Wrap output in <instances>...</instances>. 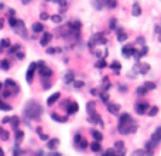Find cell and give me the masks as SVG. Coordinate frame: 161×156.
I'll return each mask as SVG.
<instances>
[{"label": "cell", "mask_w": 161, "mask_h": 156, "mask_svg": "<svg viewBox=\"0 0 161 156\" xmlns=\"http://www.w3.org/2000/svg\"><path fill=\"white\" fill-rule=\"evenodd\" d=\"M110 68L113 70L115 73L119 74V73H120V70H122V64H120L119 61H113V63L110 64Z\"/></svg>", "instance_id": "obj_26"}, {"label": "cell", "mask_w": 161, "mask_h": 156, "mask_svg": "<svg viewBox=\"0 0 161 156\" xmlns=\"http://www.w3.org/2000/svg\"><path fill=\"white\" fill-rule=\"evenodd\" d=\"M33 31H34V33L44 31V26H42L41 23H34V24H33Z\"/></svg>", "instance_id": "obj_28"}, {"label": "cell", "mask_w": 161, "mask_h": 156, "mask_svg": "<svg viewBox=\"0 0 161 156\" xmlns=\"http://www.w3.org/2000/svg\"><path fill=\"white\" fill-rule=\"evenodd\" d=\"M107 111H109L112 115H119L120 105L119 104H110V102H107Z\"/></svg>", "instance_id": "obj_12"}, {"label": "cell", "mask_w": 161, "mask_h": 156, "mask_svg": "<svg viewBox=\"0 0 161 156\" xmlns=\"http://www.w3.org/2000/svg\"><path fill=\"white\" fill-rule=\"evenodd\" d=\"M117 131H119L122 135H132V133H134L137 131V124H136L134 121H132L130 124H127L126 126H123V128H119Z\"/></svg>", "instance_id": "obj_4"}, {"label": "cell", "mask_w": 161, "mask_h": 156, "mask_svg": "<svg viewBox=\"0 0 161 156\" xmlns=\"http://www.w3.org/2000/svg\"><path fill=\"white\" fill-rule=\"evenodd\" d=\"M14 30H16V33L17 34H20V36H23L24 38H27V30H26V26H24V23L21 21V20H17V24L14 26Z\"/></svg>", "instance_id": "obj_9"}, {"label": "cell", "mask_w": 161, "mask_h": 156, "mask_svg": "<svg viewBox=\"0 0 161 156\" xmlns=\"http://www.w3.org/2000/svg\"><path fill=\"white\" fill-rule=\"evenodd\" d=\"M124 149V142L123 141H117L115 143V151H123Z\"/></svg>", "instance_id": "obj_32"}, {"label": "cell", "mask_w": 161, "mask_h": 156, "mask_svg": "<svg viewBox=\"0 0 161 156\" xmlns=\"http://www.w3.org/2000/svg\"><path fill=\"white\" fill-rule=\"evenodd\" d=\"M110 28L112 30H115L116 28V18H112L110 20Z\"/></svg>", "instance_id": "obj_50"}, {"label": "cell", "mask_w": 161, "mask_h": 156, "mask_svg": "<svg viewBox=\"0 0 161 156\" xmlns=\"http://www.w3.org/2000/svg\"><path fill=\"white\" fill-rule=\"evenodd\" d=\"M0 67H2V70H9L10 68V63L7 60H3L2 63H0Z\"/></svg>", "instance_id": "obj_42"}, {"label": "cell", "mask_w": 161, "mask_h": 156, "mask_svg": "<svg viewBox=\"0 0 161 156\" xmlns=\"http://www.w3.org/2000/svg\"><path fill=\"white\" fill-rule=\"evenodd\" d=\"M0 109H3V111H10V109H11V105H9V104H5L3 101H0Z\"/></svg>", "instance_id": "obj_39"}, {"label": "cell", "mask_w": 161, "mask_h": 156, "mask_svg": "<svg viewBox=\"0 0 161 156\" xmlns=\"http://www.w3.org/2000/svg\"><path fill=\"white\" fill-rule=\"evenodd\" d=\"M58 145H60V139H57V138L48 139V141H47V148H48V149H51V151L57 149V146H58Z\"/></svg>", "instance_id": "obj_14"}, {"label": "cell", "mask_w": 161, "mask_h": 156, "mask_svg": "<svg viewBox=\"0 0 161 156\" xmlns=\"http://www.w3.org/2000/svg\"><path fill=\"white\" fill-rule=\"evenodd\" d=\"M91 133H92L93 139H95L96 142H101L102 139H103V135H102V132H99V131H95V129H92V131H91Z\"/></svg>", "instance_id": "obj_22"}, {"label": "cell", "mask_w": 161, "mask_h": 156, "mask_svg": "<svg viewBox=\"0 0 161 156\" xmlns=\"http://www.w3.org/2000/svg\"><path fill=\"white\" fill-rule=\"evenodd\" d=\"M41 114H42V106L40 104H37L36 101L28 102L27 105H26V108H24V116L28 118V119L38 121Z\"/></svg>", "instance_id": "obj_1"}, {"label": "cell", "mask_w": 161, "mask_h": 156, "mask_svg": "<svg viewBox=\"0 0 161 156\" xmlns=\"http://www.w3.org/2000/svg\"><path fill=\"white\" fill-rule=\"evenodd\" d=\"M9 24L11 26V27H14V26L17 24V20H16L14 17H9Z\"/></svg>", "instance_id": "obj_46"}, {"label": "cell", "mask_w": 161, "mask_h": 156, "mask_svg": "<svg viewBox=\"0 0 161 156\" xmlns=\"http://www.w3.org/2000/svg\"><path fill=\"white\" fill-rule=\"evenodd\" d=\"M102 44H107V38L105 37L103 33H96L93 34L91 41H89V47L93 48V46H102Z\"/></svg>", "instance_id": "obj_3"}, {"label": "cell", "mask_w": 161, "mask_h": 156, "mask_svg": "<svg viewBox=\"0 0 161 156\" xmlns=\"http://www.w3.org/2000/svg\"><path fill=\"white\" fill-rule=\"evenodd\" d=\"M48 54H55V53H61V48H47Z\"/></svg>", "instance_id": "obj_45"}, {"label": "cell", "mask_w": 161, "mask_h": 156, "mask_svg": "<svg viewBox=\"0 0 161 156\" xmlns=\"http://www.w3.org/2000/svg\"><path fill=\"white\" fill-rule=\"evenodd\" d=\"M52 2H57L60 5V13H65L67 11V7H68V3L65 0H52Z\"/></svg>", "instance_id": "obj_19"}, {"label": "cell", "mask_w": 161, "mask_h": 156, "mask_svg": "<svg viewBox=\"0 0 161 156\" xmlns=\"http://www.w3.org/2000/svg\"><path fill=\"white\" fill-rule=\"evenodd\" d=\"M134 155H137V156H146V151H136V152H134Z\"/></svg>", "instance_id": "obj_51"}, {"label": "cell", "mask_w": 161, "mask_h": 156, "mask_svg": "<svg viewBox=\"0 0 161 156\" xmlns=\"http://www.w3.org/2000/svg\"><path fill=\"white\" fill-rule=\"evenodd\" d=\"M30 2H31V0H23V3H24V5H27V3H30Z\"/></svg>", "instance_id": "obj_59"}, {"label": "cell", "mask_w": 161, "mask_h": 156, "mask_svg": "<svg viewBox=\"0 0 161 156\" xmlns=\"http://www.w3.org/2000/svg\"><path fill=\"white\" fill-rule=\"evenodd\" d=\"M10 124H11V126H13L14 129H17L20 125V118L19 116H11V118H10Z\"/></svg>", "instance_id": "obj_25"}, {"label": "cell", "mask_w": 161, "mask_h": 156, "mask_svg": "<svg viewBox=\"0 0 161 156\" xmlns=\"http://www.w3.org/2000/svg\"><path fill=\"white\" fill-rule=\"evenodd\" d=\"M157 112H158V106H151L150 109H148V116H156Z\"/></svg>", "instance_id": "obj_34"}, {"label": "cell", "mask_w": 161, "mask_h": 156, "mask_svg": "<svg viewBox=\"0 0 161 156\" xmlns=\"http://www.w3.org/2000/svg\"><path fill=\"white\" fill-rule=\"evenodd\" d=\"M51 20H52L54 23H61V21H62V17H61V14H55V16H51Z\"/></svg>", "instance_id": "obj_41"}, {"label": "cell", "mask_w": 161, "mask_h": 156, "mask_svg": "<svg viewBox=\"0 0 161 156\" xmlns=\"http://www.w3.org/2000/svg\"><path fill=\"white\" fill-rule=\"evenodd\" d=\"M3 27V23H2V20H0V28Z\"/></svg>", "instance_id": "obj_60"}, {"label": "cell", "mask_w": 161, "mask_h": 156, "mask_svg": "<svg viewBox=\"0 0 161 156\" xmlns=\"http://www.w3.org/2000/svg\"><path fill=\"white\" fill-rule=\"evenodd\" d=\"M64 81L67 84H71V83H74V73L72 71H68V73L65 74V77H64Z\"/></svg>", "instance_id": "obj_24"}, {"label": "cell", "mask_w": 161, "mask_h": 156, "mask_svg": "<svg viewBox=\"0 0 161 156\" xmlns=\"http://www.w3.org/2000/svg\"><path fill=\"white\" fill-rule=\"evenodd\" d=\"M36 68H37V64H36V63H31V64H30V67H28L27 75H26L28 84L33 83V77H34V73H36Z\"/></svg>", "instance_id": "obj_11"}, {"label": "cell", "mask_w": 161, "mask_h": 156, "mask_svg": "<svg viewBox=\"0 0 161 156\" xmlns=\"http://www.w3.org/2000/svg\"><path fill=\"white\" fill-rule=\"evenodd\" d=\"M81 139H82V136H81V135H75V138H74V142H75V145H78L79 142H81Z\"/></svg>", "instance_id": "obj_49"}, {"label": "cell", "mask_w": 161, "mask_h": 156, "mask_svg": "<svg viewBox=\"0 0 161 156\" xmlns=\"http://www.w3.org/2000/svg\"><path fill=\"white\" fill-rule=\"evenodd\" d=\"M101 98H102V101L106 104V102L109 101V95H107V92H105V91L101 92Z\"/></svg>", "instance_id": "obj_43"}, {"label": "cell", "mask_w": 161, "mask_h": 156, "mask_svg": "<svg viewBox=\"0 0 161 156\" xmlns=\"http://www.w3.org/2000/svg\"><path fill=\"white\" fill-rule=\"evenodd\" d=\"M24 138V132L23 131H16V146H19L20 142L23 141Z\"/></svg>", "instance_id": "obj_23"}, {"label": "cell", "mask_w": 161, "mask_h": 156, "mask_svg": "<svg viewBox=\"0 0 161 156\" xmlns=\"http://www.w3.org/2000/svg\"><path fill=\"white\" fill-rule=\"evenodd\" d=\"M91 149H92L93 152H101L102 151V146H101V142H92L91 143Z\"/></svg>", "instance_id": "obj_29"}, {"label": "cell", "mask_w": 161, "mask_h": 156, "mask_svg": "<svg viewBox=\"0 0 161 156\" xmlns=\"http://www.w3.org/2000/svg\"><path fill=\"white\" fill-rule=\"evenodd\" d=\"M79 109V105L76 102H68V105H67V112L68 114H75V112H78Z\"/></svg>", "instance_id": "obj_13"}, {"label": "cell", "mask_w": 161, "mask_h": 156, "mask_svg": "<svg viewBox=\"0 0 161 156\" xmlns=\"http://www.w3.org/2000/svg\"><path fill=\"white\" fill-rule=\"evenodd\" d=\"M156 34L158 36V40L161 41V26H157L156 27Z\"/></svg>", "instance_id": "obj_47"}, {"label": "cell", "mask_w": 161, "mask_h": 156, "mask_svg": "<svg viewBox=\"0 0 161 156\" xmlns=\"http://www.w3.org/2000/svg\"><path fill=\"white\" fill-rule=\"evenodd\" d=\"M60 96H61L60 92H55L54 95H51L50 98L47 99V104H48V105H54V104H55V102L58 101V99H60Z\"/></svg>", "instance_id": "obj_17"}, {"label": "cell", "mask_w": 161, "mask_h": 156, "mask_svg": "<svg viewBox=\"0 0 161 156\" xmlns=\"http://www.w3.org/2000/svg\"><path fill=\"white\" fill-rule=\"evenodd\" d=\"M106 3L107 0H93V6L96 10H102L103 7H106Z\"/></svg>", "instance_id": "obj_16"}, {"label": "cell", "mask_w": 161, "mask_h": 156, "mask_svg": "<svg viewBox=\"0 0 161 156\" xmlns=\"http://www.w3.org/2000/svg\"><path fill=\"white\" fill-rule=\"evenodd\" d=\"M14 13H16V11H14L13 9H10V10H9V17H13Z\"/></svg>", "instance_id": "obj_56"}, {"label": "cell", "mask_w": 161, "mask_h": 156, "mask_svg": "<svg viewBox=\"0 0 161 156\" xmlns=\"http://www.w3.org/2000/svg\"><path fill=\"white\" fill-rule=\"evenodd\" d=\"M2 87H3V84H2V83H0V91H2Z\"/></svg>", "instance_id": "obj_61"}, {"label": "cell", "mask_w": 161, "mask_h": 156, "mask_svg": "<svg viewBox=\"0 0 161 156\" xmlns=\"http://www.w3.org/2000/svg\"><path fill=\"white\" fill-rule=\"evenodd\" d=\"M76 146H78L79 149H86V148H88V141L85 138H82V139H81V142H79Z\"/></svg>", "instance_id": "obj_33"}, {"label": "cell", "mask_w": 161, "mask_h": 156, "mask_svg": "<svg viewBox=\"0 0 161 156\" xmlns=\"http://www.w3.org/2000/svg\"><path fill=\"white\" fill-rule=\"evenodd\" d=\"M40 139H42V141H48V135H45V133H41V135H40Z\"/></svg>", "instance_id": "obj_53"}, {"label": "cell", "mask_w": 161, "mask_h": 156, "mask_svg": "<svg viewBox=\"0 0 161 156\" xmlns=\"http://www.w3.org/2000/svg\"><path fill=\"white\" fill-rule=\"evenodd\" d=\"M96 67H98V68H105V67H107V64H106V60H105V58H102V60L101 61H98V63H96Z\"/></svg>", "instance_id": "obj_38"}, {"label": "cell", "mask_w": 161, "mask_h": 156, "mask_svg": "<svg viewBox=\"0 0 161 156\" xmlns=\"http://www.w3.org/2000/svg\"><path fill=\"white\" fill-rule=\"evenodd\" d=\"M136 92H137L138 95H146V94H147V88L144 87V85H143V87H138L137 89H136Z\"/></svg>", "instance_id": "obj_35"}, {"label": "cell", "mask_w": 161, "mask_h": 156, "mask_svg": "<svg viewBox=\"0 0 161 156\" xmlns=\"http://www.w3.org/2000/svg\"><path fill=\"white\" fill-rule=\"evenodd\" d=\"M132 13H133V16H140V14H141V9H140V5H138V3H134L133 5V11H132Z\"/></svg>", "instance_id": "obj_31"}, {"label": "cell", "mask_w": 161, "mask_h": 156, "mask_svg": "<svg viewBox=\"0 0 161 156\" xmlns=\"http://www.w3.org/2000/svg\"><path fill=\"white\" fill-rule=\"evenodd\" d=\"M51 38H52L51 33H44V36H42V37H41V40H40L41 46H42V47L48 46V44H50V41H51Z\"/></svg>", "instance_id": "obj_15"}, {"label": "cell", "mask_w": 161, "mask_h": 156, "mask_svg": "<svg viewBox=\"0 0 161 156\" xmlns=\"http://www.w3.org/2000/svg\"><path fill=\"white\" fill-rule=\"evenodd\" d=\"M0 156H5V152H3V149L0 148Z\"/></svg>", "instance_id": "obj_58"}, {"label": "cell", "mask_w": 161, "mask_h": 156, "mask_svg": "<svg viewBox=\"0 0 161 156\" xmlns=\"http://www.w3.org/2000/svg\"><path fill=\"white\" fill-rule=\"evenodd\" d=\"M10 95H13L10 91H5V92H3V98H7V96H10Z\"/></svg>", "instance_id": "obj_54"}, {"label": "cell", "mask_w": 161, "mask_h": 156, "mask_svg": "<svg viewBox=\"0 0 161 156\" xmlns=\"http://www.w3.org/2000/svg\"><path fill=\"white\" fill-rule=\"evenodd\" d=\"M75 88H82L83 87V81H74Z\"/></svg>", "instance_id": "obj_48"}, {"label": "cell", "mask_w": 161, "mask_h": 156, "mask_svg": "<svg viewBox=\"0 0 161 156\" xmlns=\"http://www.w3.org/2000/svg\"><path fill=\"white\" fill-rule=\"evenodd\" d=\"M150 71V65L148 64H141V63H137V64L133 67V73L134 74H147Z\"/></svg>", "instance_id": "obj_8"}, {"label": "cell", "mask_w": 161, "mask_h": 156, "mask_svg": "<svg viewBox=\"0 0 161 156\" xmlns=\"http://www.w3.org/2000/svg\"><path fill=\"white\" fill-rule=\"evenodd\" d=\"M5 84L7 85V87H11V88H13V92H14V94H17V92H19V89H20L19 85L14 83L13 80H6V83H5Z\"/></svg>", "instance_id": "obj_18"}, {"label": "cell", "mask_w": 161, "mask_h": 156, "mask_svg": "<svg viewBox=\"0 0 161 156\" xmlns=\"http://www.w3.org/2000/svg\"><path fill=\"white\" fill-rule=\"evenodd\" d=\"M5 47H11V43H10L9 38H3L2 41H0V51H2V48H5Z\"/></svg>", "instance_id": "obj_30"}, {"label": "cell", "mask_w": 161, "mask_h": 156, "mask_svg": "<svg viewBox=\"0 0 161 156\" xmlns=\"http://www.w3.org/2000/svg\"><path fill=\"white\" fill-rule=\"evenodd\" d=\"M103 156H116V151L115 149H109V151H106L103 153Z\"/></svg>", "instance_id": "obj_44"}, {"label": "cell", "mask_w": 161, "mask_h": 156, "mask_svg": "<svg viewBox=\"0 0 161 156\" xmlns=\"http://www.w3.org/2000/svg\"><path fill=\"white\" fill-rule=\"evenodd\" d=\"M51 118H52L54 121H58V122H67V119H68L67 116H60V115H57L55 112L51 114Z\"/></svg>", "instance_id": "obj_27"}, {"label": "cell", "mask_w": 161, "mask_h": 156, "mask_svg": "<svg viewBox=\"0 0 161 156\" xmlns=\"http://www.w3.org/2000/svg\"><path fill=\"white\" fill-rule=\"evenodd\" d=\"M116 34H117V41H126V40H127V34H126V33L123 31V30H116Z\"/></svg>", "instance_id": "obj_21"}, {"label": "cell", "mask_w": 161, "mask_h": 156, "mask_svg": "<svg viewBox=\"0 0 161 156\" xmlns=\"http://www.w3.org/2000/svg\"><path fill=\"white\" fill-rule=\"evenodd\" d=\"M148 109H150V105L146 101H138L136 104V112L138 115H144L146 112H148Z\"/></svg>", "instance_id": "obj_7"}, {"label": "cell", "mask_w": 161, "mask_h": 156, "mask_svg": "<svg viewBox=\"0 0 161 156\" xmlns=\"http://www.w3.org/2000/svg\"><path fill=\"white\" fill-rule=\"evenodd\" d=\"M16 55H17V58H19V60H23L24 58V53H17Z\"/></svg>", "instance_id": "obj_55"}, {"label": "cell", "mask_w": 161, "mask_h": 156, "mask_svg": "<svg viewBox=\"0 0 161 156\" xmlns=\"http://www.w3.org/2000/svg\"><path fill=\"white\" fill-rule=\"evenodd\" d=\"M132 116H130L129 114H122L119 118V125H117V129L119 128H123V126H126L127 124H130L132 122Z\"/></svg>", "instance_id": "obj_10"}, {"label": "cell", "mask_w": 161, "mask_h": 156, "mask_svg": "<svg viewBox=\"0 0 161 156\" xmlns=\"http://www.w3.org/2000/svg\"><path fill=\"white\" fill-rule=\"evenodd\" d=\"M19 50H20V44H16V46H13V47H10L9 48V54L13 55L14 53H17Z\"/></svg>", "instance_id": "obj_36"}, {"label": "cell", "mask_w": 161, "mask_h": 156, "mask_svg": "<svg viewBox=\"0 0 161 156\" xmlns=\"http://www.w3.org/2000/svg\"><path fill=\"white\" fill-rule=\"evenodd\" d=\"M40 74H41L42 78H50L51 75H52V71H51L48 67H44V68L40 70Z\"/></svg>", "instance_id": "obj_20"}, {"label": "cell", "mask_w": 161, "mask_h": 156, "mask_svg": "<svg viewBox=\"0 0 161 156\" xmlns=\"http://www.w3.org/2000/svg\"><path fill=\"white\" fill-rule=\"evenodd\" d=\"M10 121V118L9 116H6V118H3V121H2V122H3V124H6V122H9Z\"/></svg>", "instance_id": "obj_57"}, {"label": "cell", "mask_w": 161, "mask_h": 156, "mask_svg": "<svg viewBox=\"0 0 161 156\" xmlns=\"http://www.w3.org/2000/svg\"><path fill=\"white\" fill-rule=\"evenodd\" d=\"M144 87L147 88V91H153V89H156V84L151 83V81H148V83L144 84Z\"/></svg>", "instance_id": "obj_37"}, {"label": "cell", "mask_w": 161, "mask_h": 156, "mask_svg": "<svg viewBox=\"0 0 161 156\" xmlns=\"http://www.w3.org/2000/svg\"><path fill=\"white\" fill-rule=\"evenodd\" d=\"M122 53H123V55L126 57V58H129V57H136V54H137V50H136V47L133 46V44H127V46L123 47V50H122Z\"/></svg>", "instance_id": "obj_6"}, {"label": "cell", "mask_w": 161, "mask_h": 156, "mask_svg": "<svg viewBox=\"0 0 161 156\" xmlns=\"http://www.w3.org/2000/svg\"><path fill=\"white\" fill-rule=\"evenodd\" d=\"M160 142H161V126L154 131V133L151 135V139L146 143V151H154V148Z\"/></svg>", "instance_id": "obj_2"}, {"label": "cell", "mask_w": 161, "mask_h": 156, "mask_svg": "<svg viewBox=\"0 0 161 156\" xmlns=\"http://www.w3.org/2000/svg\"><path fill=\"white\" fill-rule=\"evenodd\" d=\"M45 2H50V0H45Z\"/></svg>", "instance_id": "obj_63"}, {"label": "cell", "mask_w": 161, "mask_h": 156, "mask_svg": "<svg viewBox=\"0 0 161 156\" xmlns=\"http://www.w3.org/2000/svg\"><path fill=\"white\" fill-rule=\"evenodd\" d=\"M117 3H116V0H107V3H106V7H109V9H115Z\"/></svg>", "instance_id": "obj_40"}, {"label": "cell", "mask_w": 161, "mask_h": 156, "mask_svg": "<svg viewBox=\"0 0 161 156\" xmlns=\"http://www.w3.org/2000/svg\"><path fill=\"white\" fill-rule=\"evenodd\" d=\"M0 9H3V5H2V3H0Z\"/></svg>", "instance_id": "obj_62"}, {"label": "cell", "mask_w": 161, "mask_h": 156, "mask_svg": "<svg viewBox=\"0 0 161 156\" xmlns=\"http://www.w3.org/2000/svg\"><path fill=\"white\" fill-rule=\"evenodd\" d=\"M48 17H50V16H48L47 13H41V14H40V18H41V20H47Z\"/></svg>", "instance_id": "obj_52"}, {"label": "cell", "mask_w": 161, "mask_h": 156, "mask_svg": "<svg viewBox=\"0 0 161 156\" xmlns=\"http://www.w3.org/2000/svg\"><path fill=\"white\" fill-rule=\"evenodd\" d=\"M88 114H89V116H88V121L89 122H92V124H98L101 125V126H103V119L101 118V115L98 114L95 109H91L88 111Z\"/></svg>", "instance_id": "obj_5"}]
</instances>
